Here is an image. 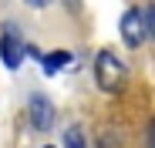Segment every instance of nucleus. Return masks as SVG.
<instances>
[{
  "instance_id": "obj_1",
  "label": "nucleus",
  "mask_w": 155,
  "mask_h": 148,
  "mask_svg": "<svg viewBox=\"0 0 155 148\" xmlns=\"http://www.w3.org/2000/svg\"><path fill=\"white\" fill-rule=\"evenodd\" d=\"M94 81L101 91H108V94H118L128 81V67L125 61L115 54V51H98L94 54Z\"/></svg>"
},
{
  "instance_id": "obj_2",
  "label": "nucleus",
  "mask_w": 155,
  "mask_h": 148,
  "mask_svg": "<svg viewBox=\"0 0 155 148\" xmlns=\"http://www.w3.org/2000/svg\"><path fill=\"white\" fill-rule=\"evenodd\" d=\"M118 31H121V40H125V47H128V51L142 47V40L148 37V34H145V17H142L135 7H128V10L121 14V20H118Z\"/></svg>"
},
{
  "instance_id": "obj_3",
  "label": "nucleus",
  "mask_w": 155,
  "mask_h": 148,
  "mask_svg": "<svg viewBox=\"0 0 155 148\" xmlns=\"http://www.w3.org/2000/svg\"><path fill=\"white\" fill-rule=\"evenodd\" d=\"M0 57H4V64L10 71L20 67V61H24V40H20V34H17L14 24H7V27L0 31Z\"/></svg>"
},
{
  "instance_id": "obj_4",
  "label": "nucleus",
  "mask_w": 155,
  "mask_h": 148,
  "mask_svg": "<svg viewBox=\"0 0 155 148\" xmlns=\"http://www.w3.org/2000/svg\"><path fill=\"white\" fill-rule=\"evenodd\" d=\"M31 125H34V131H47L54 125V105H51L44 94L31 98Z\"/></svg>"
},
{
  "instance_id": "obj_5",
  "label": "nucleus",
  "mask_w": 155,
  "mask_h": 148,
  "mask_svg": "<svg viewBox=\"0 0 155 148\" xmlns=\"http://www.w3.org/2000/svg\"><path fill=\"white\" fill-rule=\"evenodd\" d=\"M74 57L68 54V51H51V54H44L41 57V67H44V74H54V71H61V67H68Z\"/></svg>"
},
{
  "instance_id": "obj_6",
  "label": "nucleus",
  "mask_w": 155,
  "mask_h": 148,
  "mask_svg": "<svg viewBox=\"0 0 155 148\" xmlns=\"http://www.w3.org/2000/svg\"><path fill=\"white\" fill-rule=\"evenodd\" d=\"M64 148H88L81 128H68V131H64Z\"/></svg>"
},
{
  "instance_id": "obj_7",
  "label": "nucleus",
  "mask_w": 155,
  "mask_h": 148,
  "mask_svg": "<svg viewBox=\"0 0 155 148\" xmlns=\"http://www.w3.org/2000/svg\"><path fill=\"white\" fill-rule=\"evenodd\" d=\"M145 34L155 40V4H148V10H145Z\"/></svg>"
},
{
  "instance_id": "obj_8",
  "label": "nucleus",
  "mask_w": 155,
  "mask_h": 148,
  "mask_svg": "<svg viewBox=\"0 0 155 148\" xmlns=\"http://www.w3.org/2000/svg\"><path fill=\"white\" fill-rule=\"evenodd\" d=\"M148 148H155V118L148 121Z\"/></svg>"
},
{
  "instance_id": "obj_9",
  "label": "nucleus",
  "mask_w": 155,
  "mask_h": 148,
  "mask_svg": "<svg viewBox=\"0 0 155 148\" xmlns=\"http://www.w3.org/2000/svg\"><path fill=\"white\" fill-rule=\"evenodd\" d=\"M27 4H31V7H37V10H41V7H47V4H51V0H27Z\"/></svg>"
}]
</instances>
